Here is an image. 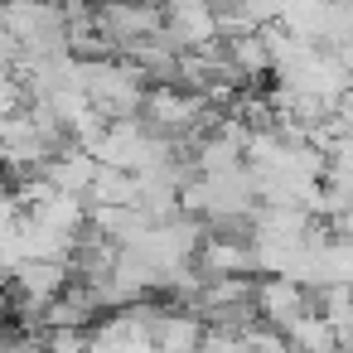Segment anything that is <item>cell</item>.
I'll list each match as a JSON object with an SVG mask.
<instances>
[{"label":"cell","instance_id":"6da1fadb","mask_svg":"<svg viewBox=\"0 0 353 353\" xmlns=\"http://www.w3.org/2000/svg\"><path fill=\"white\" fill-rule=\"evenodd\" d=\"M92 25H97V34L121 54L126 44L160 34V6H107V10L92 15Z\"/></svg>","mask_w":353,"mask_h":353},{"label":"cell","instance_id":"7a4b0ae2","mask_svg":"<svg viewBox=\"0 0 353 353\" xmlns=\"http://www.w3.org/2000/svg\"><path fill=\"white\" fill-rule=\"evenodd\" d=\"M97 319H107L102 314V305H97V290H88V285H78V281H68L54 300H49V329H92Z\"/></svg>","mask_w":353,"mask_h":353},{"label":"cell","instance_id":"3957f363","mask_svg":"<svg viewBox=\"0 0 353 353\" xmlns=\"http://www.w3.org/2000/svg\"><path fill=\"white\" fill-rule=\"evenodd\" d=\"M150 353H199L203 343V324L189 310H165V319L150 329Z\"/></svg>","mask_w":353,"mask_h":353},{"label":"cell","instance_id":"277c9868","mask_svg":"<svg viewBox=\"0 0 353 353\" xmlns=\"http://www.w3.org/2000/svg\"><path fill=\"white\" fill-rule=\"evenodd\" d=\"M92 174H97V165L73 145V150H63L59 160H49L44 165V179H49V189L54 194H68V199H83L88 194V184H92Z\"/></svg>","mask_w":353,"mask_h":353},{"label":"cell","instance_id":"5b68a950","mask_svg":"<svg viewBox=\"0 0 353 353\" xmlns=\"http://www.w3.org/2000/svg\"><path fill=\"white\" fill-rule=\"evenodd\" d=\"M68 285V266H49V261H20L10 271V290L15 295H30V300H54L59 290Z\"/></svg>","mask_w":353,"mask_h":353},{"label":"cell","instance_id":"8992f818","mask_svg":"<svg viewBox=\"0 0 353 353\" xmlns=\"http://www.w3.org/2000/svg\"><path fill=\"white\" fill-rule=\"evenodd\" d=\"M83 203H88V213H92V208H136V174H126V170H102V165H97V174H92Z\"/></svg>","mask_w":353,"mask_h":353},{"label":"cell","instance_id":"52a82bcc","mask_svg":"<svg viewBox=\"0 0 353 353\" xmlns=\"http://www.w3.org/2000/svg\"><path fill=\"white\" fill-rule=\"evenodd\" d=\"M25 218H30V223H39V228H49V232L78 237V232L88 228V203H83V199H68V194H54L49 203L30 208Z\"/></svg>","mask_w":353,"mask_h":353},{"label":"cell","instance_id":"ba28073f","mask_svg":"<svg viewBox=\"0 0 353 353\" xmlns=\"http://www.w3.org/2000/svg\"><path fill=\"white\" fill-rule=\"evenodd\" d=\"M44 353H88V334L83 329H49Z\"/></svg>","mask_w":353,"mask_h":353},{"label":"cell","instance_id":"9c48e42d","mask_svg":"<svg viewBox=\"0 0 353 353\" xmlns=\"http://www.w3.org/2000/svg\"><path fill=\"white\" fill-rule=\"evenodd\" d=\"M0 353H44V339H34V334L6 324V329H0Z\"/></svg>","mask_w":353,"mask_h":353},{"label":"cell","instance_id":"30bf717a","mask_svg":"<svg viewBox=\"0 0 353 353\" xmlns=\"http://www.w3.org/2000/svg\"><path fill=\"white\" fill-rule=\"evenodd\" d=\"M20 218H25V213H20V203H15L10 194H0V237L15 232V228H20Z\"/></svg>","mask_w":353,"mask_h":353},{"label":"cell","instance_id":"8fae6325","mask_svg":"<svg viewBox=\"0 0 353 353\" xmlns=\"http://www.w3.org/2000/svg\"><path fill=\"white\" fill-rule=\"evenodd\" d=\"M0 329H6V290H0Z\"/></svg>","mask_w":353,"mask_h":353},{"label":"cell","instance_id":"7c38bea8","mask_svg":"<svg viewBox=\"0 0 353 353\" xmlns=\"http://www.w3.org/2000/svg\"><path fill=\"white\" fill-rule=\"evenodd\" d=\"M223 353H247V348H242V343H232V348H223Z\"/></svg>","mask_w":353,"mask_h":353}]
</instances>
